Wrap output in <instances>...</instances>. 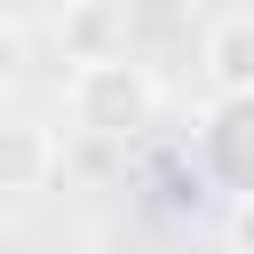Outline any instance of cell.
I'll return each instance as SVG.
<instances>
[{"mask_svg": "<svg viewBox=\"0 0 254 254\" xmlns=\"http://www.w3.org/2000/svg\"><path fill=\"white\" fill-rule=\"evenodd\" d=\"M56 167H64L56 127L32 119V111H0V198H32V190H48Z\"/></svg>", "mask_w": 254, "mask_h": 254, "instance_id": "2", "label": "cell"}, {"mask_svg": "<svg viewBox=\"0 0 254 254\" xmlns=\"http://www.w3.org/2000/svg\"><path fill=\"white\" fill-rule=\"evenodd\" d=\"M222 238H230V246H254V190H230V206H222Z\"/></svg>", "mask_w": 254, "mask_h": 254, "instance_id": "5", "label": "cell"}, {"mask_svg": "<svg viewBox=\"0 0 254 254\" xmlns=\"http://www.w3.org/2000/svg\"><path fill=\"white\" fill-rule=\"evenodd\" d=\"M198 79L214 95H254V8H230L198 32Z\"/></svg>", "mask_w": 254, "mask_h": 254, "instance_id": "3", "label": "cell"}, {"mask_svg": "<svg viewBox=\"0 0 254 254\" xmlns=\"http://www.w3.org/2000/svg\"><path fill=\"white\" fill-rule=\"evenodd\" d=\"M159 103H167V87H159L151 56L127 48V40L79 56V71H71V87H64V111H71V127H79L87 143H135V135H151Z\"/></svg>", "mask_w": 254, "mask_h": 254, "instance_id": "1", "label": "cell"}, {"mask_svg": "<svg viewBox=\"0 0 254 254\" xmlns=\"http://www.w3.org/2000/svg\"><path fill=\"white\" fill-rule=\"evenodd\" d=\"M24 71H32V32L0 8V95H16V87H24Z\"/></svg>", "mask_w": 254, "mask_h": 254, "instance_id": "4", "label": "cell"}, {"mask_svg": "<svg viewBox=\"0 0 254 254\" xmlns=\"http://www.w3.org/2000/svg\"><path fill=\"white\" fill-rule=\"evenodd\" d=\"M0 238H8V206H0Z\"/></svg>", "mask_w": 254, "mask_h": 254, "instance_id": "6", "label": "cell"}]
</instances>
